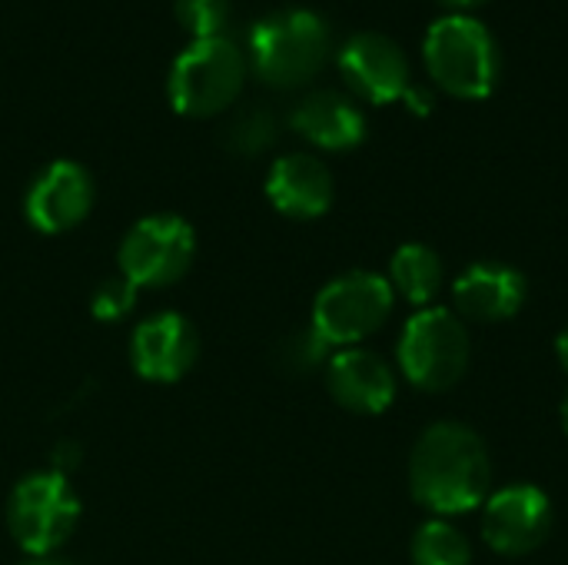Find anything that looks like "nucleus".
I'll return each mask as SVG.
<instances>
[{
	"label": "nucleus",
	"mask_w": 568,
	"mask_h": 565,
	"mask_svg": "<svg viewBox=\"0 0 568 565\" xmlns=\"http://www.w3.org/2000/svg\"><path fill=\"white\" fill-rule=\"evenodd\" d=\"M409 493L436 519L483 509L493 493V460L483 436L456 420L426 426L409 453Z\"/></svg>",
	"instance_id": "1"
},
{
	"label": "nucleus",
	"mask_w": 568,
	"mask_h": 565,
	"mask_svg": "<svg viewBox=\"0 0 568 565\" xmlns=\"http://www.w3.org/2000/svg\"><path fill=\"white\" fill-rule=\"evenodd\" d=\"M329 50V23L316 10L286 7L253 23L246 63L263 83L276 90H293L310 83L326 67Z\"/></svg>",
	"instance_id": "2"
},
{
	"label": "nucleus",
	"mask_w": 568,
	"mask_h": 565,
	"mask_svg": "<svg viewBox=\"0 0 568 565\" xmlns=\"http://www.w3.org/2000/svg\"><path fill=\"white\" fill-rule=\"evenodd\" d=\"M423 63L433 83L459 100H486L499 83V47L493 30L469 13H446L423 37Z\"/></svg>",
	"instance_id": "3"
},
{
	"label": "nucleus",
	"mask_w": 568,
	"mask_h": 565,
	"mask_svg": "<svg viewBox=\"0 0 568 565\" xmlns=\"http://www.w3.org/2000/svg\"><path fill=\"white\" fill-rule=\"evenodd\" d=\"M473 356V340L466 323L446 306H426L413 313L396 340L399 373L423 393L453 390Z\"/></svg>",
	"instance_id": "4"
},
{
	"label": "nucleus",
	"mask_w": 568,
	"mask_h": 565,
	"mask_svg": "<svg viewBox=\"0 0 568 565\" xmlns=\"http://www.w3.org/2000/svg\"><path fill=\"white\" fill-rule=\"evenodd\" d=\"M246 53L230 37L186 43L166 77V97L183 117H213L236 103L246 80Z\"/></svg>",
	"instance_id": "5"
},
{
	"label": "nucleus",
	"mask_w": 568,
	"mask_h": 565,
	"mask_svg": "<svg viewBox=\"0 0 568 565\" xmlns=\"http://www.w3.org/2000/svg\"><path fill=\"white\" fill-rule=\"evenodd\" d=\"M393 303L396 293L386 276L373 270H349L320 290L310 326L326 340V346L349 350L383 330Z\"/></svg>",
	"instance_id": "6"
},
{
	"label": "nucleus",
	"mask_w": 568,
	"mask_h": 565,
	"mask_svg": "<svg viewBox=\"0 0 568 565\" xmlns=\"http://www.w3.org/2000/svg\"><path fill=\"white\" fill-rule=\"evenodd\" d=\"M80 519V500L63 473H33L20 480L7 503V529L13 543L30 556H50L60 549Z\"/></svg>",
	"instance_id": "7"
},
{
	"label": "nucleus",
	"mask_w": 568,
	"mask_h": 565,
	"mask_svg": "<svg viewBox=\"0 0 568 565\" xmlns=\"http://www.w3.org/2000/svg\"><path fill=\"white\" fill-rule=\"evenodd\" d=\"M196 253V233L186 220L173 213H156L140 220L120 243V276L140 286H170L176 283Z\"/></svg>",
	"instance_id": "8"
},
{
	"label": "nucleus",
	"mask_w": 568,
	"mask_h": 565,
	"mask_svg": "<svg viewBox=\"0 0 568 565\" xmlns=\"http://www.w3.org/2000/svg\"><path fill=\"white\" fill-rule=\"evenodd\" d=\"M552 533V500L532 483H509L483 503V539L493 553L519 559Z\"/></svg>",
	"instance_id": "9"
},
{
	"label": "nucleus",
	"mask_w": 568,
	"mask_h": 565,
	"mask_svg": "<svg viewBox=\"0 0 568 565\" xmlns=\"http://www.w3.org/2000/svg\"><path fill=\"white\" fill-rule=\"evenodd\" d=\"M339 73L346 80V87L363 97L366 103H396L406 97V90L413 87V73H409V57L406 50L376 30H363L353 33L343 47H339Z\"/></svg>",
	"instance_id": "10"
},
{
	"label": "nucleus",
	"mask_w": 568,
	"mask_h": 565,
	"mask_svg": "<svg viewBox=\"0 0 568 565\" xmlns=\"http://www.w3.org/2000/svg\"><path fill=\"white\" fill-rule=\"evenodd\" d=\"M93 206V180L73 160H53L43 167L23 200L30 226L40 233H67L87 220Z\"/></svg>",
	"instance_id": "11"
},
{
	"label": "nucleus",
	"mask_w": 568,
	"mask_h": 565,
	"mask_svg": "<svg viewBox=\"0 0 568 565\" xmlns=\"http://www.w3.org/2000/svg\"><path fill=\"white\" fill-rule=\"evenodd\" d=\"M529 296L526 276L499 260H483L466 266L453 283V313L466 323H506Z\"/></svg>",
	"instance_id": "12"
},
{
	"label": "nucleus",
	"mask_w": 568,
	"mask_h": 565,
	"mask_svg": "<svg viewBox=\"0 0 568 565\" xmlns=\"http://www.w3.org/2000/svg\"><path fill=\"white\" fill-rule=\"evenodd\" d=\"M133 366L143 380L176 383L200 356V336L180 313H156L133 330L130 340Z\"/></svg>",
	"instance_id": "13"
},
{
	"label": "nucleus",
	"mask_w": 568,
	"mask_h": 565,
	"mask_svg": "<svg viewBox=\"0 0 568 565\" xmlns=\"http://www.w3.org/2000/svg\"><path fill=\"white\" fill-rule=\"evenodd\" d=\"M326 386L343 410L376 416L396 400V370L379 353L349 346L326 363Z\"/></svg>",
	"instance_id": "14"
},
{
	"label": "nucleus",
	"mask_w": 568,
	"mask_h": 565,
	"mask_svg": "<svg viewBox=\"0 0 568 565\" xmlns=\"http://www.w3.org/2000/svg\"><path fill=\"white\" fill-rule=\"evenodd\" d=\"M333 173L313 153H286L270 167L266 196L283 216L316 220L333 206Z\"/></svg>",
	"instance_id": "15"
},
{
	"label": "nucleus",
	"mask_w": 568,
	"mask_h": 565,
	"mask_svg": "<svg viewBox=\"0 0 568 565\" xmlns=\"http://www.w3.org/2000/svg\"><path fill=\"white\" fill-rule=\"evenodd\" d=\"M290 127L320 150H353L366 140V117L363 110L339 90H313L306 93L293 113Z\"/></svg>",
	"instance_id": "16"
},
{
	"label": "nucleus",
	"mask_w": 568,
	"mask_h": 565,
	"mask_svg": "<svg viewBox=\"0 0 568 565\" xmlns=\"http://www.w3.org/2000/svg\"><path fill=\"white\" fill-rule=\"evenodd\" d=\"M386 280L396 296L426 310L443 290V256L426 243H403L389 260Z\"/></svg>",
	"instance_id": "17"
},
{
	"label": "nucleus",
	"mask_w": 568,
	"mask_h": 565,
	"mask_svg": "<svg viewBox=\"0 0 568 565\" xmlns=\"http://www.w3.org/2000/svg\"><path fill=\"white\" fill-rule=\"evenodd\" d=\"M409 556L413 565H473V546L449 519H429L416 529Z\"/></svg>",
	"instance_id": "18"
},
{
	"label": "nucleus",
	"mask_w": 568,
	"mask_h": 565,
	"mask_svg": "<svg viewBox=\"0 0 568 565\" xmlns=\"http://www.w3.org/2000/svg\"><path fill=\"white\" fill-rule=\"evenodd\" d=\"M276 133H280V123H276L273 110H266V107H243L226 123L223 143L236 157H256V153H263L266 147L276 143Z\"/></svg>",
	"instance_id": "19"
},
{
	"label": "nucleus",
	"mask_w": 568,
	"mask_h": 565,
	"mask_svg": "<svg viewBox=\"0 0 568 565\" xmlns=\"http://www.w3.org/2000/svg\"><path fill=\"white\" fill-rule=\"evenodd\" d=\"M173 13L193 40L226 37L233 0H173Z\"/></svg>",
	"instance_id": "20"
},
{
	"label": "nucleus",
	"mask_w": 568,
	"mask_h": 565,
	"mask_svg": "<svg viewBox=\"0 0 568 565\" xmlns=\"http://www.w3.org/2000/svg\"><path fill=\"white\" fill-rule=\"evenodd\" d=\"M326 340L310 326V330H300V333H293V336H286L283 343H280V366L286 370V373H296V376H303V373H313L316 366H323V363H329L326 360Z\"/></svg>",
	"instance_id": "21"
},
{
	"label": "nucleus",
	"mask_w": 568,
	"mask_h": 565,
	"mask_svg": "<svg viewBox=\"0 0 568 565\" xmlns=\"http://www.w3.org/2000/svg\"><path fill=\"white\" fill-rule=\"evenodd\" d=\"M133 303H136V286L126 276H113V280L97 286L90 310H93L97 320L110 323V320H123L133 310Z\"/></svg>",
	"instance_id": "22"
},
{
	"label": "nucleus",
	"mask_w": 568,
	"mask_h": 565,
	"mask_svg": "<svg viewBox=\"0 0 568 565\" xmlns=\"http://www.w3.org/2000/svg\"><path fill=\"white\" fill-rule=\"evenodd\" d=\"M403 103H406V107H409L413 113H419V117H426V113L433 110V93H429L426 87H416V83H413V87L406 90V97H403Z\"/></svg>",
	"instance_id": "23"
},
{
	"label": "nucleus",
	"mask_w": 568,
	"mask_h": 565,
	"mask_svg": "<svg viewBox=\"0 0 568 565\" xmlns=\"http://www.w3.org/2000/svg\"><path fill=\"white\" fill-rule=\"evenodd\" d=\"M556 360H559V366L568 373V326H562L559 336H556Z\"/></svg>",
	"instance_id": "24"
},
{
	"label": "nucleus",
	"mask_w": 568,
	"mask_h": 565,
	"mask_svg": "<svg viewBox=\"0 0 568 565\" xmlns=\"http://www.w3.org/2000/svg\"><path fill=\"white\" fill-rule=\"evenodd\" d=\"M439 3H446L449 13H469V10H476V7H483L489 0H439Z\"/></svg>",
	"instance_id": "25"
},
{
	"label": "nucleus",
	"mask_w": 568,
	"mask_h": 565,
	"mask_svg": "<svg viewBox=\"0 0 568 565\" xmlns=\"http://www.w3.org/2000/svg\"><path fill=\"white\" fill-rule=\"evenodd\" d=\"M23 565H70V563H60V559H47V556H37V559H30V563Z\"/></svg>",
	"instance_id": "26"
},
{
	"label": "nucleus",
	"mask_w": 568,
	"mask_h": 565,
	"mask_svg": "<svg viewBox=\"0 0 568 565\" xmlns=\"http://www.w3.org/2000/svg\"><path fill=\"white\" fill-rule=\"evenodd\" d=\"M559 420H562V430H566V436H568V393H566V400H562V410H559Z\"/></svg>",
	"instance_id": "27"
}]
</instances>
